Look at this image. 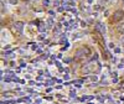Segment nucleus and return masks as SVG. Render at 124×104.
Listing matches in <instances>:
<instances>
[{"instance_id": "f257e3e1", "label": "nucleus", "mask_w": 124, "mask_h": 104, "mask_svg": "<svg viewBox=\"0 0 124 104\" xmlns=\"http://www.w3.org/2000/svg\"><path fill=\"white\" fill-rule=\"evenodd\" d=\"M123 17H124V11L123 10H117V11L113 14V16H112V21H114V22L120 21Z\"/></svg>"}, {"instance_id": "f03ea898", "label": "nucleus", "mask_w": 124, "mask_h": 104, "mask_svg": "<svg viewBox=\"0 0 124 104\" xmlns=\"http://www.w3.org/2000/svg\"><path fill=\"white\" fill-rule=\"evenodd\" d=\"M23 29H24V22H21V21H17V22H15L14 24V30L16 31V32H21L23 31Z\"/></svg>"}, {"instance_id": "7ed1b4c3", "label": "nucleus", "mask_w": 124, "mask_h": 104, "mask_svg": "<svg viewBox=\"0 0 124 104\" xmlns=\"http://www.w3.org/2000/svg\"><path fill=\"white\" fill-rule=\"evenodd\" d=\"M96 29H97V31H99L101 34L106 32V26H104V24H102V22H97L96 24Z\"/></svg>"}, {"instance_id": "20e7f679", "label": "nucleus", "mask_w": 124, "mask_h": 104, "mask_svg": "<svg viewBox=\"0 0 124 104\" xmlns=\"http://www.w3.org/2000/svg\"><path fill=\"white\" fill-rule=\"evenodd\" d=\"M120 42H122V45L124 46V35L122 36V38H120Z\"/></svg>"}]
</instances>
